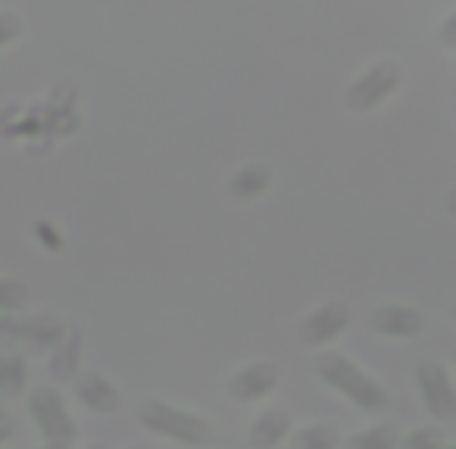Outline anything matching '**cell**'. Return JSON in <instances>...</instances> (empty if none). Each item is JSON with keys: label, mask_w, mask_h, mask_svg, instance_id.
<instances>
[{"label": "cell", "mask_w": 456, "mask_h": 449, "mask_svg": "<svg viewBox=\"0 0 456 449\" xmlns=\"http://www.w3.org/2000/svg\"><path fill=\"white\" fill-rule=\"evenodd\" d=\"M22 22L16 13H7V10H0V47L7 44V41H13L16 35H20Z\"/></svg>", "instance_id": "obj_2"}, {"label": "cell", "mask_w": 456, "mask_h": 449, "mask_svg": "<svg viewBox=\"0 0 456 449\" xmlns=\"http://www.w3.org/2000/svg\"><path fill=\"white\" fill-rule=\"evenodd\" d=\"M394 82H397V66H394V63L372 66V69H369L366 76H362L360 82L350 88L347 103H350V107H360V109L372 107V103H379L381 97L394 88Z\"/></svg>", "instance_id": "obj_1"}]
</instances>
